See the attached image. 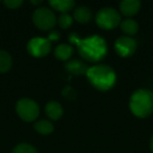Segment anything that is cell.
Returning a JSON list of instances; mask_svg holds the SVG:
<instances>
[{"label": "cell", "mask_w": 153, "mask_h": 153, "mask_svg": "<svg viewBox=\"0 0 153 153\" xmlns=\"http://www.w3.org/2000/svg\"><path fill=\"white\" fill-rule=\"evenodd\" d=\"M33 22L40 30H51L56 25L57 17L48 7H38L33 13Z\"/></svg>", "instance_id": "cell-6"}, {"label": "cell", "mask_w": 153, "mask_h": 153, "mask_svg": "<svg viewBox=\"0 0 153 153\" xmlns=\"http://www.w3.org/2000/svg\"><path fill=\"white\" fill-rule=\"evenodd\" d=\"M12 153H38L35 147H33L32 145L26 144V143H22L19 144L14 148Z\"/></svg>", "instance_id": "cell-19"}, {"label": "cell", "mask_w": 153, "mask_h": 153, "mask_svg": "<svg viewBox=\"0 0 153 153\" xmlns=\"http://www.w3.org/2000/svg\"><path fill=\"white\" fill-rule=\"evenodd\" d=\"M45 113L51 121H58L63 117V107L56 101H51L45 106Z\"/></svg>", "instance_id": "cell-11"}, {"label": "cell", "mask_w": 153, "mask_h": 153, "mask_svg": "<svg viewBox=\"0 0 153 153\" xmlns=\"http://www.w3.org/2000/svg\"><path fill=\"white\" fill-rule=\"evenodd\" d=\"M149 147H150L151 152L153 153V135L151 136V138H150V143H149Z\"/></svg>", "instance_id": "cell-23"}, {"label": "cell", "mask_w": 153, "mask_h": 153, "mask_svg": "<svg viewBox=\"0 0 153 153\" xmlns=\"http://www.w3.org/2000/svg\"><path fill=\"white\" fill-rule=\"evenodd\" d=\"M114 51L120 57H130L136 51L135 40L128 36L120 37L114 42Z\"/></svg>", "instance_id": "cell-8"}, {"label": "cell", "mask_w": 153, "mask_h": 153, "mask_svg": "<svg viewBox=\"0 0 153 153\" xmlns=\"http://www.w3.org/2000/svg\"><path fill=\"white\" fill-rule=\"evenodd\" d=\"M30 3H32L33 5H40V4H42L43 3V1H34V0H32V1H30Z\"/></svg>", "instance_id": "cell-24"}, {"label": "cell", "mask_w": 153, "mask_h": 153, "mask_svg": "<svg viewBox=\"0 0 153 153\" xmlns=\"http://www.w3.org/2000/svg\"><path fill=\"white\" fill-rule=\"evenodd\" d=\"M96 23L103 30H113L121 24V15L112 7H104L97 13Z\"/></svg>", "instance_id": "cell-4"}, {"label": "cell", "mask_w": 153, "mask_h": 153, "mask_svg": "<svg viewBox=\"0 0 153 153\" xmlns=\"http://www.w3.org/2000/svg\"><path fill=\"white\" fill-rule=\"evenodd\" d=\"M22 3H23L22 0H7V1H3V4H4L7 9H11V10L19 9L22 5Z\"/></svg>", "instance_id": "cell-21"}, {"label": "cell", "mask_w": 153, "mask_h": 153, "mask_svg": "<svg viewBox=\"0 0 153 153\" xmlns=\"http://www.w3.org/2000/svg\"><path fill=\"white\" fill-rule=\"evenodd\" d=\"M120 27H121L122 32L126 34V36L128 37L133 36L138 32V23L131 18H127V19L121 21Z\"/></svg>", "instance_id": "cell-15"}, {"label": "cell", "mask_w": 153, "mask_h": 153, "mask_svg": "<svg viewBox=\"0 0 153 153\" xmlns=\"http://www.w3.org/2000/svg\"><path fill=\"white\" fill-rule=\"evenodd\" d=\"M65 70L74 76H83L86 74L89 69V66L80 60H69L64 65Z\"/></svg>", "instance_id": "cell-9"}, {"label": "cell", "mask_w": 153, "mask_h": 153, "mask_svg": "<svg viewBox=\"0 0 153 153\" xmlns=\"http://www.w3.org/2000/svg\"><path fill=\"white\" fill-rule=\"evenodd\" d=\"M34 129L41 135H48L53 131V125L51 121L47 120H41L35 123Z\"/></svg>", "instance_id": "cell-17"}, {"label": "cell", "mask_w": 153, "mask_h": 153, "mask_svg": "<svg viewBox=\"0 0 153 153\" xmlns=\"http://www.w3.org/2000/svg\"><path fill=\"white\" fill-rule=\"evenodd\" d=\"M53 55L60 61H69L74 55V48L68 44H60L55 48Z\"/></svg>", "instance_id": "cell-14"}, {"label": "cell", "mask_w": 153, "mask_h": 153, "mask_svg": "<svg viewBox=\"0 0 153 153\" xmlns=\"http://www.w3.org/2000/svg\"><path fill=\"white\" fill-rule=\"evenodd\" d=\"M140 10V1L138 0H123L120 3V11L126 17L136 15Z\"/></svg>", "instance_id": "cell-10"}, {"label": "cell", "mask_w": 153, "mask_h": 153, "mask_svg": "<svg viewBox=\"0 0 153 153\" xmlns=\"http://www.w3.org/2000/svg\"><path fill=\"white\" fill-rule=\"evenodd\" d=\"M48 3L53 10L62 14H67L76 7V2L74 0H51Z\"/></svg>", "instance_id": "cell-13"}, {"label": "cell", "mask_w": 153, "mask_h": 153, "mask_svg": "<svg viewBox=\"0 0 153 153\" xmlns=\"http://www.w3.org/2000/svg\"><path fill=\"white\" fill-rule=\"evenodd\" d=\"M74 19L81 24H86L92 19L91 10L88 7H78L74 11Z\"/></svg>", "instance_id": "cell-12"}, {"label": "cell", "mask_w": 153, "mask_h": 153, "mask_svg": "<svg viewBox=\"0 0 153 153\" xmlns=\"http://www.w3.org/2000/svg\"><path fill=\"white\" fill-rule=\"evenodd\" d=\"M13 65L12 56L7 51L0 49V74H4L11 70Z\"/></svg>", "instance_id": "cell-16"}, {"label": "cell", "mask_w": 153, "mask_h": 153, "mask_svg": "<svg viewBox=\"0 0 153 153\" xmlns=\"http://www.w3.org/2000/svg\"><path fill=\"white\" fill-rule=\"evenodd\" d=\"M48 41L49 42H53V41H58L60 39V34L57 32V30H53V32H51L48 35Z\"/></svg>", "instance_id": "cell-22"}, {"label": "cell", "mask_w": 153, "mask_h": 153, "mask_svg": "<svg viewBox=\"0 0 153 153\" xmlns=\"http://www.w3.org/2000/svg\"><path fill=\"white\" fill-rule=\"evenodd\" d=\"M28 53L35 58H42L47 56L51 51V43L47 38L36 37L30 40L26 46Z\"/></svg>", "instance_id": "cell-7"}, {"label": "cell", "mask_w": 153, "mask_h": 153, "mask_svg": "<svg viewBox=\"0 0 153 153\" xmlns=\"http://www.w3.org/2000/svg\"><path fill=\"white\" fill-rule=\"evenodd\" d=\"M62 96L65 99H67V100L74 101V99L76 98V90L72 87H70V86H65V87L63 88V90H62Z\"/></svg>", "instance_id": "cell-20"}, {"label": "cell", "mask_w": 153, "mask_h": 153, "mask_svg": "<svg viewBox=\"0 0 153 153\" xmlns=\"http://www.w3.org/2000/svg\"><path fill=\"white\" fill-rule=\"evenodd\" d=\"M74 23V17L69 15V14H61L60 17L58 18V24L61 28L63 30H67Z\"/></svg>", "instance_id": "cell-18"}, {"label": "cell", "mask_w": 153, "mask_h": 153, "mask_svg": "<svg viewBox=\"0 0 153 153\" xmlns=\"http://www.w3.org/2000/svg\"><path fill=\"white\" fill-rule=\"evenodd\" d=\"M86 76L90 84L100 91L111 89L117 82L114 70L105 64H98L89 67Z\"/></svg>", "instance_id": "cell-2"}, {"label": "cell", "mask_w": 153, "mask_h": 153, "mask_svg": "<svg viewBox=\"0 0 153 153\" xmlns=\"http://www.w3.org/2000/svg\"><path fill=\"white\" fill-rule=\"evenodd\" d=\"M129 107L136 117H147L153 112V92L144 88L135 90L130 98Z\"/></svg>", "instance_id": "cell-3"}, {"label": "cell", "mask_w": 153, "mask_h": 153, "mask_svg": "<svg viewBox=\"0 0 153 153\" xmlns=\"http://www.w3.org/2000/svg\"><path fill=\"white\" fill-rule=\"evenodd\" d=\"M16 112L24 122H33L40 114L39 105L28 98L20 99L16 104Z\"/></svg>", "instance_id": "cell-5"}, {"label": "cell", "mask_w": 153, "mask_h": 153, "mask_svg": "<svg viewBox=\"0 0 153 153\" xmlns=\"http://www.w3.org/2000/svg\"><path fill=\"white\" fill-rule=\"evenodd\" d=\"M76 44L79 55L88 62H99L107 55V43L100 36L79 39Z\"/></svg>", "instance_id": "cell-1"}]
</instances>
